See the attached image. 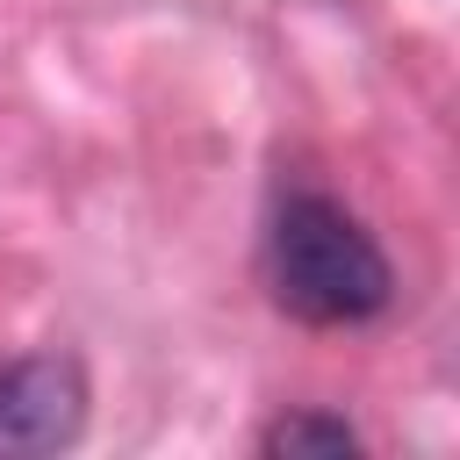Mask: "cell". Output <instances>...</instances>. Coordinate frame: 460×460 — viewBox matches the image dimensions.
<instances>
[{"mask_svg":"<svg viewBox=\"0 0 460 460\" xmlns=\"http://www.w3.org/2000/svg\"><path fill=\"white\" fill-rule=\"evenodd\" d=\"M266 453H359V431L331 410H288L266 431Z\"/></svg>","mask_w":460,"mask_h":460,"instance_id":"obj_3","label":"cell"},{"mask_svg":"<svg viewBox=\"0 0 460 460\" xmlns=\"http://www.w3.org/2000/svg\"><path fill=\"white\" fill-rule=\"evenodd\" d=\"M266 288L295 323L345 331L388 309L395 273L352 208H338L331 194H288L266 230Z\"/></svg>","mask_w":460,"mask_h":460,"instance_id":"obj_1","label":"cell"},{"mask_svg":"<svg viewBox=\"0 0 460 460\" xmlns=\"http://www.w3.org/2000/svg\"><path fill=\"white\" fill-rule=\"evenodd\" d=\"M86 424V381L72 359L0 367V453H58Z\"/></svg>","mask_w":460,"mask_h":460,"instance_id":"obj_2","label":"cell"}]
</instances>
